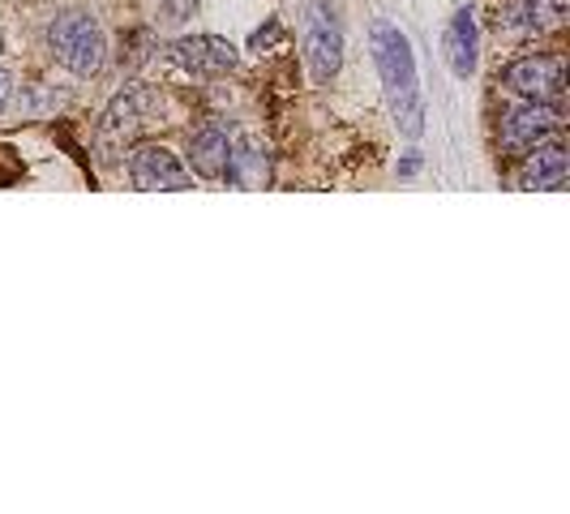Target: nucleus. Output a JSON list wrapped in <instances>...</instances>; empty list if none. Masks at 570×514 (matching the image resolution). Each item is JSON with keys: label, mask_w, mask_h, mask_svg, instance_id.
<instances>
[{"label": "nucleus", "mask_w": 570, "mask_h": 514, "mask_svg": "<svg viewBox=\"0 0 570 514\" xmlns=\"http://www.w3.org/2000/svg\"><path fill=\"white\" fill-rule=\"evenodd\" d=\"M9 99H13V73H9V69H0V112L9 108Z\"/></svg>", "instance_id": "nucleus-14"}, {"label": "nucleus", "mask_w": 570, "mask_h": 514, "mask_svg": "<svg viewBox=\"0 0 570 514\" xmlns=\"http://www.w3.org/2000/svg\"><path fill=\"white\" fill-rule=\"evenodd\" d=\"M129 180L142 189V194H180L194 185V171L185 168L168 146L146 142L129 155Z\"/></svg>", "instance_id": "nucleus-7"}, {"label": "nucleus", "mask_w": 570, "mask_h": 514, "mask_svg": "<svg viewBox=\"0 0 570 514\" xmlns=\"http://www.w3.org/2000/svg\"><path fill=\"white\" fill-rule=\"evenodd\" d=\"M0 48H4V43H0Z\"/></svg>", "instance_id": "nucleus-17"}, {"label": "nucleus", "mask_w": 570, "mask_h": 514, "mask_svg": "<svg viewBox=\"0 0 570 514\" xmlns=\"http://www.w3.org/2000/svg\"><path fill=\"white\" fill-rule=\"evenodd\" d=\"M224 180L236 189H266L271 185V146L257 134H245L228 146V164H224Z\"/></svg>", "instance_id": "nucleus-9"}, {"label": "nucleus", "mask_w": 570, "mask_h": 514, "mask_svg": "<svg viewBox=\"0 0 570 514\" xmlns=\"http://www.w3.org/2000/svg\"><path fill=\"white\" fill-rule=\"evenodd\" d=\"M159 112H164L159 90H150L142 82L125 86L112 103H108V112L99 116V142L108 146V150H120V146L134 142L146 125H155Z\"/></svg>", "instance_id": "nucleus-3"}, {"label": "nucleus", "mask_w": 570, "mask_h": 514, "mask_svg": "<svg viewBox=\"0 0 570 514\" xmlns=\"http://www.w3.org/2000/svg\"><path fill=\"white\" fill-rule=\"evenodd\" d=\"M370 48L400 134L403 138H421L425 134V99H421V78H416V57H412L407 34L395 22L377 18L370 27Z\"/></svg>", "instance_id": "nucleus-1"}, {"label": "nucleus", "mask_w": 570, "mask_h": 514, "mask_svg": "<svg viewBox=\"0 0 570 514\" xmlns=\"http://www.w3.org/2000/svg\"><path fill=\"white\" fill-rule=\"evenodd\" d=\"M275 34H279V22H271V27H266V30H254V39H249V48H266V43H271Z\"/></svg>", "instance_id": "nucleus-15"}, {"label": "nucleus", "mask_w": 570, "mask_h": 514, "mask_svg": "<svg viewBox=\"0 0 570 514\" xmlns=\"http://www.w3.org/2000/svg\"><path fill=\"white\" fill-rule=\"evenodd\" d=\"M228 129L219 120H206L202 129L189 134V171L202 180H224V164H228Z\"/></svg>", "instance_id": "nucleus-11"}, {"label": "nucleus", "mask_w": 570, "mask_h": 514, "mask_svg": "<svg viewBox=\"0 0 570 514\" xmlns=\"http://www.w3.org/2000/svg\"><path fill=\"white\" fill-rule=\"evenodd\" d=\"M567 22V0H511L507 27L519 34H541Z\"/></svg>", "instance_id": "nucleus-13"}, {"label": "nucleus", "mask_w": 570, "mask_h": 514, "mask_svg": "<svg viewBox=\"0 0 570 514\" xmlns=\"http://www.w3.org/2000/svg\"><path fill=\"white\" fill-rule=\"evenodd\" d=\"M562 129V103H537V99H523L502 112V150L507 155H528L532 146H541L544 138H553Z\"/></svg>", "instance_id": "nucleus-4"}, {"label": "nucleus", "mask_w": 570, "mask_h": 514, "mask_svg": "<svg viewBox=\"0 0 570 514\" xmlns=\"http://www.w3.org/2000/svg\"><path fill=\"white\" fill-rule=\"evenodd\" d=\"M442 48H446V60H451V73L468 82L476 73V60H481V30H476V13L472 9H455Z\"/></svg>", "instance_id": "nucleus-12"}, {"label": "nucleus", "mask_w": 570, "mask_h": 514, "mask_svg": "<svg viewBox=\"0 0 570 514\" xmlns=\"http://www.w3.org/2000/svg\"><path fill=\"white\" fill-rule=\"evenodd\" d=\"M48 43H52V57L73 73V78H95L104 69V52H108V39L95 13L86 9H65L52 18L48 27Z\"/></svg>", "instance_id": "nucleus-2"}, {"label": "nucleus", "mask_w": 570, "mask_h": 514, "mask_svg": "<svg viewBox=\"0 0 570 514\" xmlns=\"http://www.w3.org/2000/svg\"><path fill=\"white\" fill-rule=\"evenodd\" d=\"M502 82L519 99H537V103H562V90H567V60L562 57H519L507 65Z\"/></svg>", "instance_id": "nucleus-6"}, {"label": "nucleus", "mask_w": 570, "mask_h": 514, "mask_svg": "<svg viewBox=\"0 0 570 514\" xmlns=\"http://www.w3.org/2000/svg\"><path fill=\"white\" fill-rule=\"evenodd\" d=\"M171 60L194 78H224L236 69L240 52H236V43L219 39V34H185L171 43Z\"/></svg>", "instance_id": "nucleus-8"}, {"label": "nucleus", "mask_w": 570, "mask_h": 514, "mask_svg": "<svg viewBox=\"0 0 570 514\" xmlns=\"http://www.w3.org/2000/svg\"><path fill=\"white\" fill-rule=\"evenodd\" d=\"M305 60L314 82H331L343 65V27L331 0H314L305 13Z\"/></svg>", "instance_id": "nucleus-5"}, {"label": "nucleus", "mask_w": 570, "mask_h": 514, "mask_svg": "<svg viewBox=\"0 0 570 514\" xmlns=\"http://www.w3.org/2000/svg\"><path fill=\"white\" fill-rule=\"evenodd\" d=\"M395 171H400V176H416V171H421V155H407Z\"/></svg>", "instance_id": "nucleus-16"}, {"label": "nucleus", "mask_w": 570, "mask_h": 514, "mask_svg": "<svg viewBox=\"0 0 570 514\" xmlns=\"http://www.w3.org/2000/svg\"><path fill=\"white\" fill-rule=\"evenodd\" d=\"M567 176H570L567 146L544 138L541 146H532V150L523 155L519 185H523V189H544V194H553V189H562V185H567Z\"/></svg>", "instance_id": "nucleus-10"}]
</instances>
